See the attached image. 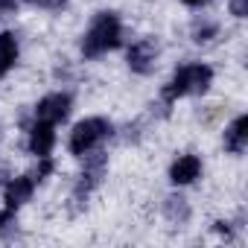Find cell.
Segmentation results:
<instances>
[{
    "label": "cell",
    "instance_id": "cell-1",
    "mask_svg": "<svg viewBox=\"0 0 248 248\" xmlns=\"http://www.w3.org/2000/svg\"><path fill=\"white\" fill-rule=\"evenodd\" d=\"M213 82V67L204 64V62H193V64H184L172 73V79L164 85V99L167 102H175L181 96H196V93H204Z\"/></svg>",
    "mask_w": 248,
    "mask_h": 248
},
{
    "label": "cell",
    "instance_id": "cell-2",
    "mask_svg": "<svg viewBox=\"0 0 248 248\" xmlns=\"http://www.w3.org/2000/svg\"><path fill=\"white\" fill-rule=\"evenodd\" d=\"M120 38H123V24H120V18H117L114 12H99V15L91 21L88 32H85V38H82V53H85L88 59H96V56L114 50V47L120 44Z\"/></svg>",
    "mask_w": 248,
    "mask_h": 248
},
{
    "label": "cell",
    "instance_id": "cell-3",
    "mask_svg": "<svg viewBox=\"0 0 248 248\" xmlns=\"http://www.w3.org/2000/svg\"><path fill=\"white\" fill-rule=\"evenodd\" d=\"M108 132H111L108 120H102V117H85V120H79L76 126H73L67 146H70L73 155H88L102 138H108Z\"/></svg>",
    "mask_w": 248,
    "mask_h": 248
},
{
    "label": "cell",
    "instance_id": "cell-4",
    "mask_svg": "<svg viewBox=\"0 0 248 248\" xmlns=\"http://www.w3.org/2000/svg\"><path fill=\"white\" fill-rule=\"evenodd\" d=\"M129 67L135 70V73H152L155 70V62H158V44L152 41V38H140V41H135L132 47H129Z\"/></svg>",
    "mask_w": 248,
    "mask_h": 248
},
{
    "label": "cell",
    "instance_id": "cell-5",
    "mask_svg": "<svg viewBox=\"0 0 248 248\" xmlns=\"http://www.w3.org/2000/svg\"><path fill=\"white\" fill-rule=\"evenodd\" d=\"M70 114V96L67 93H47L38 105H35V120H44V123H62L64 117Z\"/></svg>",
    "mask_w": 248,
    "mask_h": 248
},
{
    "label": "cell",
    "instance_id": "cell-6",
    "mask_svg": "<svg viewBox=\"0 0 248 248\" xmlns=\"http://www.w3.org/2000/svg\"><path fill=\"white\" fill-rule=\"evenodd\" d=\"M56 146V132H53V123H44V120H35L32 129H30V152L35 158H50Z\"/></svg>",
    "mask_w": 248,
    "mask_h": 248
},
{
    "label": "cell",
    "instance_id": "cell-7",
    "mask_svg": "<svg viewBox=\"0 0 248 248\" xmlns=\"http://www.w3.org/2000/svg\"><path fill=\"white\" fill-rule=\"evenodd\" d=\"M199 175H202V161H199V155H190V152L187 155H178L172 161V167H170V181L178 184V187L193 184Z\"/></svg>",
    "mask_w": 248,
    "mask_h": 248
},
{
    "label": "cell",
    "instance_id": "cell-8",
    "mask_svg": "<svg viewBox=\"0 0 248 248\" xmlns=\"http://www.w3.org/2000/svg\"><path fill=\"white\" fill-rule=\"evenodd\" d=\"M32 193H35V175H18V178H12V181L6 184L3 202H6V207L18 210L24 202L32 199Z\"/></svg>",
    "mask_w": 248,
    "mask_h": 248
},
{
    "label": "cell",
    "instance_id": "cell-9",
    "mask_svg": "<svg viewBox=\"0 0 248 248\" xmlns=\"http://www.w3.org/2000/svg\"><path fill=\"white\" fill-rule=\"evenodd\" d=\"M245 146H248V117L239 114L231 126L225 129V149H228L231 155H242Z\"/></svg>",
    "mask_w": 248,
    "mask_h": 248
},
{
    "label": "cell",
    "instance_id": "cell-10",
    "mask_svg": "<svg viewBox=\"0 0 248 248\" xmlns=\"http://www.w3.org/2000/svg\"><path fill=\"white\" fill-rule=\"evenodd\" d=\"M18 62V38L15 32H0V79Z\"/></svg>",
    "mask_w": 248,
    "mask_h": 248
},
{
    "label": "cell",
    "instance_id": "cell-11",
    "mask_svg": "<svg viewBox=\"0 0 248 248\" xmlns=\"http://www.w3.org/2000/svg\"><path fill=\"white\" fill-rule=\"evenodd\" d=\"M193 32H196V41H207L210 35H216V24H213V21H204V24L196 21V30H193Z\"/></svg>",
    "mask_w": 248,
    "mask_h": 248
},
{
    "label": "cell",
    "instance_id": "cell-12",
    "mask_svg": "<svg viewBox=\"0 0 248 248\" xmlns=\"http://www.w3.org/2000/svg\"><path fill=\"white\" fill-rule=\"evenodd\" d=\"M231 15L233 18H245L248 15V0H231Z\"/></svg>",
    "mask_w": 248,
    "mask_h": 248
},
{
    "label": "cell",
    "instance_id": "cell-13",
    "mask_svg": "<svg viewBox=\"0 0 248 248\" xmlns=\"http://www.w3.org/2000/svg\"><path fill=\"white\" fill-rule=\"evenodd\" d=\"M64 3H67V0H35V6H41V9H50V12L62 9Z\"/></svg>",
    "mask_w": 248,
    "mask_h": 248
},
{
    "label": "cell",
    "instance_id": "cell-14",
    "mask_svg": "<svg viewBox=\"0 0 248 248\" xmlns=\"http://www.w3.org/2000/svg\"><path fill=\"white\" fill-rule=\"evenodd\" d=\"M15 3H21V0H0V12H6V9H12Z\"/></svg>",
    "mask_w": 248,
    "mask_h": 248
},
{
    "label": "cell",
    "instance_id": "cell-15",
    "mask_svg": "<svg viewBox=\"0 0 248 248\" xmlns=\"http://www.w3.org/2000/svg\"><path fill=\"white\" fill-rule=\"evenodd\" d=\"M181 3H184V6H193V9H199V6H204V3H207V0H181Z\"/></svg>",
    "mask_w": 248,
    "mask_h": 248
}]
</instances>
